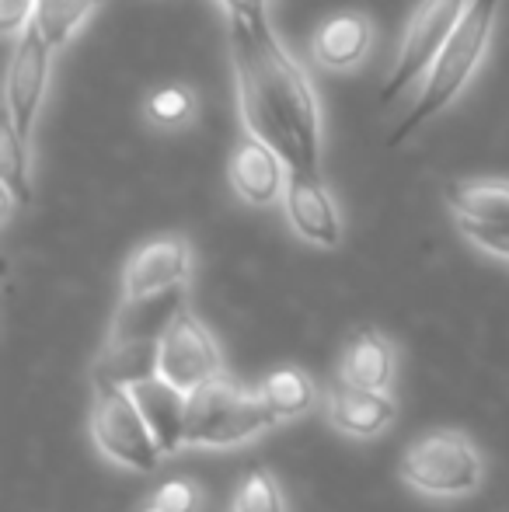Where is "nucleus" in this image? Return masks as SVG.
Wrapping results in <instances>:
<instances>
[{"mask_svg": "<svg viewBox=\"0 0 509 512\" xmlns=\"http://www.w3.org/2000/svg\"><path fill=\"white\" fill-rule=\"evenodd\" d=\"M328 422L353 439H374L394 422V398L387 391H370V387L342 384L325 398Z\"/></svg>", "mask_w": 509, "mask_h": 512, "instance_id": "obj_13", "label": "nucleus"}, {"mask_svg": "<svg viewBox=\"0 0 509 512\" xmlns=\"http://www.w3.org/2000/svg\"><path fill=\"white\" fill-rule=\"evenodd\" d=\"M279 425L272 418L258 387H245L227 373L213 377L199 391L189 394V415H185V446H238Z\"/></svg>", "mask_w": 509, "mask_h": 512, "instance_id": "obj_3", "label": "nucleus"}, {"mask_svg": "<svg viewBox=\"0 0 509 512\" xmlns=\"http://www.w3.org/2000/svg\"><path fill=\"white\" fill-rule=\"evenodd\" d=\"M370 42H374V28H370V18L356 11L335 14L325 25L314 32L311 53L321 67L328 70H353L363 56L370 53Z\"/></svg>", "mask_w": 509, "mask_h": 512, "instance_id": "obj_16", "label": "nucleus"}, {"mask_svg": "<svg viewBox=\"0 0 509 512\" xmlns=\"http://www.w3.org/2000/svg\"><path fill=\"white\" fill-rule=\"evenodd\" d=\"M471 0H422L415 7V14L408 18V28L401 35L398 60H394L387 84L381 91V102H394L412 88L419 77L429 74V67L436 63V56L443 53L447 39L454 35L457 21L464 18Z\"/></svg>", "mask_w": 509, "mask_h": 512, "instance_id": "obj_6", "label": "nucleus"}, {"mask_svg": "<svg viewBox=\"0 0 509 512\" xmlns=\"http://www.w3.org/2000/svg\"><path fill=\"white\" fill-rule=\"evenodd\" d=\"M35 18V0H0V32H21L32 25Z\"/></svg>", "mask_w": 509, "mask_h": 512, "instance_id": "obj_26", "label": "nucleus"}, {"mask_svg": "<svg viewBox=\"0 0 509 512\" xmlns=\"http://www.w3.org/2000/svg\"><path fill=\"white\" fill-rule=\"evenodd\" d=\"M447 203L457 216L509 223V182H450Z\"/></svg>", "mask_w": 509, "mask_h": 512, "instance_id": "obj_19", "label": "nucleus"}, {"mask_svg": "<svg viewBox=\"0 0 509 512\" xmlns=\"http://www.w3.org/2000/svg\"><path fill=\"white\" fill-rule=\"evenodd\" d=\"M220 4H224L227 14H238V18L252 21V25H269V18H265L269 0H220Z\"/></svg>", "mask_w": 509, "mask_h": 512, "instance_id": "obj_27", "label": "nucleus"}, {"mask_svg": "<svg viewBox=\"0 0 509 512\" xmlns=\"http://www.w3.org/2000/svg\"><path fill=\"white\" fill-rule=\"evenodd\" d=\"M140 512H168V509H161L157 502H150V506H147V509H140Z\"/></svg>", "mask_w": 509, "mask_h": 512, "instance_id": "obj_28", "label": "nucleus"}, {"mask_svg": "<svg viewBox=\"0 0 509 512\" xmlns=\"http://www.w3.org/2000/svg\"><path fill=\"white\" fill-rule=\"evenodd\" d=\"M150 502H157V506L168 509V512H196L199 509V488L185 478H171L157 488Z\"/></svg>", "mask_w": 509, "mask_h": 512, "instance_id": "obj_25", "label": "nucleus"}, {"mask_svg": "<svg viewBox=\"0 0 509 512\" xmlns=\"http://www.w3.org/2000/svg\"><path fill=\"white\" fill-rule=\"evenodd\" d=\"M157 373H161V342H109L95 363V387H136Z\"/></svg>", "mask_w": 509, "mask_h": 512, "instance_id": "obj_17", "label": "nucleus"}, {"mask_svg": "<svg viewBox=\"0 0 509 512\" xmlns=\"http://www.w3.org/2000/svg\"><path fill=\"white\" fill-rule=\"evenodd\" d=\"M220 373H224V356L217 338L185 307L161 338V377L178 391L192 394Z\"/></svg>", "mask_w": 509, "mask_h": 512, "instance_id": "obj_7", "label": "nucleus"}, {"mask_svg": "<svg viewBox=\"0 0 509 512\" xmlns=\"http://www.w3.org/2000/svg\"><path fill=\"white\" fill-rule=\"evenodd\" d=\"M394 366H398V356H394L391 338H384L377 328H356L342 345L339 380L353 387H370V391H391Z\"/></svg>", "mask_w": 509, "mask_h": 512, "instance_id": "obj_15", "label": "nucleus"}, {"mask_svg": "<svg viewBox=\"0 0 509 512\" xmlns=\"http://www.w3.org/2000/svg\"><path fill=\"white\" fill-rule=\"evenodd\" d=\"M258 391H262L265 405H269L276 422L300 418L318 401V387H314L311 373H304L300 366H279V370H272L269 377L258 384Z\"/></svg>", "mask_w": 509, "mask_h": 512, "instance_id": "obj_18", "label": "nucleus"}, {"mask_svg": "<svg viewBox=\"0 0 509 512\" xmlns=\"http://www.w3.org/2000/svg\"><path fill=\"white\" fill-rule=\"evenodd\" d=\"M185 310V286L150 293V297H123L116 317H112L109 342L129 345V342H161L164 331L171 328L178 314Z\"/></svg>", "mask_w": 509, "mask_h": 512, "instance_id": "obj_12", "label": "nucleus"}, {"mask_svg": "<svg viewBox=\"0 0 509 512\" xmlns=\"http://www.w3.org/2000/svg\"><path fill=\"white\" fill-rule=\"evenodd\" d=\"M49 60H53V46L32 21V25L21 28V39L11 56V70H7V119L14 122V129L21 136H32V126L39 119L49 84Z\"/></svg>", "mask_w": 509, "mask_h": 512, "instance_id": "obj_8", "label": "nucleus"}, {"mask_svg": "<svg viewBox=\"0 0 509 512\" xmlns=\"http://www.w3.org/2000/svg\"><path fill=\"white\" fill-rule=\"evenodd\" d=\"M227 175H231V189L238 192L248 206H272L276 199H283L286 161L269 143L258 140V136H248L245 143L234 147Z\"/></svg>", "mask_w": 509, "mask_h": 512, "instance_id": "obj_11", "label": "nucleus"}, {"mask_svg": "<svg viewBox=\"0 0 509 512\" xmlns=\"http://www.w3.org/2000/svg\"><path fill=\"white\" fill-rule=\"evenodd\" d=\"M457 227L475 248L489 251L496 258H509V223L503 220H471V216H457Z\"/></svg>", "mask_w": 509, "mask_h": 512, "instance_id": "obj_24", "label": "nucleus"}, {"mask_svg": "<svg viewBox=\"0 0 509 512\" xmlns=\"http://www.w3.org/2000/svg\"><path fill=\"white\" fill-rule=\"evenodd\" d=\"M192 272V248L182 234H164L140 244L123 269V297H150V293L185 286Z\"/></svg>", "mask_w": 509, "mask_h": 512, "instance_id": "obj_10", "label": "nucleus"}, {"mask_svg": "<svg viewBox=\"0 0 509 512\" xmlns=\"http://www.w3.org/2000/svg\"><path fill=\"white\" fill-rule=\"evenodd\" d=\"M102 0H35V25L53 49H63Z\"/></svg>", "mask_w": 509, "mask_h": 512, "instance_id": "obj_21", "label": "nucleus"}, {"mask_svg": "<svg viewBox=\"0 0 509 512\" xmlns=\"http://www.w3.org/2000/svg\"><path fill=\"white\" fill-rule=\"evenodd\" d=\"M482 453L464 432L433 429L401 457V481L429 499H461L482 485Z\"/></svg>", "mask_w": 509, "mask_h": 512, "instance_id": "obj_4", "label": "nucleus"}, {"mask_svg": "<svg viewBox=\"0 0 509 512\" xmlns=\"http://www.w3.org/2000/svg\"><path fill=\"white\" fill-rule=\"evenodd\" d=\"M91 439L112 464L126 471H157L164 460L147 418L136 405L129 387H95V408H91Z\"/></svg>", "mask_w": 509, "mask_h": 512, "instance_id": "obj_5", "label": "nucleus"}, {"mask_svg": "<svg viewBox=\"0 0 509 512\" xmlns=\"http://www.w3.org/2000/svg\"><path fill=\"white\" fill-rule=\"evenodd\" d=\"M0 182L11 203H32V157H28V136L14 129L11 119L0 126Z\"/></svg>", "mask_w": 509, "mask_h": 512, "instance_id": "obj_20", "label": "nucleus"}, {"mask_svg": "<svg viewBox=\"0 0 509 512\" xmlns=\"http://www.w3.org/2000/svg\"><path fill=\"white\" fill-rule=\"evenodd\" d=\"M147 119L157 129H182L185 122L196 115V95L182 84H164V88L150 91L147 98Z\"/></svg>", "mask_w": 509, "mask_h": 512, "instance_id": "obj_22", "label": "nucleus"}, {"mask_svg": "<svg viewBox=\"0 0 509 512\" xmlns=\"http://www.w3.org/2000/svg\"><path fill=\"white\" fill-rule=\"evenodd\" d=\"M227 42L245 129L269 143L286 168L321 175V108L307 74L269 25L227 14Z\"/></svg>", "mask_w": 509, "mask_h": 512, "instance_id": "obj_1", "label": "nucleus"}, {"mask_svg": "<svg viewBox=\"0 0 509 512\" xmlns=\"http://www.w3.org/2000/svg\"><path fill=\"white\" fill-rule=\"evenodd\" d=\"M496 11H499V0H471L468 11H464V18L457 21L454 35H450L447 46H443V53L436 56V63L429 67L426 84H422L419 102H415L412 115H408V119L391 133V140H387L391 147H401L408 133H415L422 122H429L433 115H440L443 108L468 88L471 77H475V70H478V63L485 60Z\"/></svg>", "mask_w": 509, "mask_h": 512, "instance_id": "obj_2", "label": "nucleus"}, {"mask_svg": "<svg viewBox=\"0 0 509 512\" xmlns=\"http://www.w3.org/2000/svg\"><path fill=\"white\" fill-rule=\"evenodd\" d=\"M140 405L143 418H147L150 432H154L157 446H161L164 457L178 453L185 446V415H189V394L178 391L175 384L157 373V377L140 380L136 387H129Z\"/></svg>", "mask_w": 509, "mask_h": 512, "instance_id": "obj_14", "label": "nucleus"}, {"mask_svg": "<svg viewBox=\"0 0 509 512\" xmlns=\"http://www.w3.org/2000/svg\"><path fill=\"white\" fill-rule=\"evenodd\" d=\"M234 512H286L283 488L269 467H255L234 492Z\"/></svg>", "mask_w": 509, "mask_h": 512, "instance_id": "obj_23", "label": "nucleus"}, {"mask_svg": "<svg viewBox=\"0 0 509 512\" xmlns=\"http://www.w3.org/2000/svg\"><path fill=\"white\" fill-rule=\"evenodd\" d=\"M283 209L297 237L318 248H335L342 241V220L328 185L321 182L318 171L307 168H286V189Z\"/></svg>", "mask_w": 509, "mask_h": 512, "instance_id": "obj_9", "label": "nucleus"}]
</instances>
